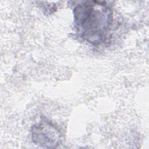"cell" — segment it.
Returning a JSON list of instances; mask_svg holds the SVG:
<instances>
[{"instance_id":"1","label":"cell","mask_w":149,"mask_h":149,"mask_svg":"<svg viewBox=\"0 0 149 149\" xmlns=\"http://www.w3.org/2000/svg\"><path fill=\"white\" fill-rule=\"evenodd\" d=\"M74 24L78 36L96 45L104 42L113 20L112 10L105 1H87L73 9Z\"/></svg>"},{"instance_id":"2","label":"cell","mask_w":149,"mask_h":149,"mask_svg":"<svg viewBox=\"0 0 149 149\" xmlns=\"http://www.w3.org/2000/svg\"><path fill=\"white\" fill-rule=\"evenodd\" d=\"M31 138L36 145L45 148H54L59 145L61 132L50 120L42 118L31 127Z\"/></svg>"}]
</instances>
